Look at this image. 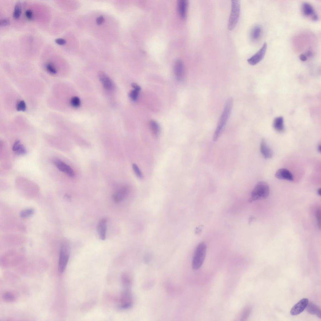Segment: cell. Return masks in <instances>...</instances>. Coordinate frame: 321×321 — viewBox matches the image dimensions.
Segmentation results:
<instances>
[{
  "label": "cell",
  "mask_w": 321,
  "mask_h": 321,
  "mask_svg": "<svg viewBox=\"0 0 321 321\" xmlns=\"http://www.w3.org/2000/svg\"><path fill=\"white\" fill-rule=\"evenodd\" d=\"M260 149L262 155L265 158L269 159L272 156L273 151L268 146L264 139H263L261 141Z\"/></svg>",
  "instance_id": "9a60e30c"
},
{
  "label": "cell",
  "mask_w": 321,
  "mask_h": 321,
  "mask_svg": "<svg viewBox=\"0 0 321 321\" xmlns=\"http://www.w3.org/2000/svg\"><path fill=\"white\" fill-rule=\"evenodd\" d=\"M240 10V1L237 0L231 1V12L228 26L229 30H233L236 26L239 19Z\"/></svg>",
  "instance_id": "5b68a950"
},
{
  "label": "cell",
  "mask_w": 321,
  "mask_h": 321,
  "mask_svg": "<svg viewBox=\"0 0 321 321\" xmlns=\"http://www.w3.org/2000/svg\"><path fill=\"white\" fill-rule=\"evenodd\" d=\"M273 126L276 131L278 132L282 131L284 129L283 117L281 116L276 118L274 121Z\"/></svg>",
  "instance_id": "603a6c76"
},
{
  "label": "cell",
  "mask_w": 321,
  "mask_h": 321,
  "mask_svg": "<svg viewBox=\"0 0 321 321\" xmlns=\"http://www.w3.org/2000/svg\"><path fill=\"white\" fill-rule=\"evenodd\" d=\"M307 55L308 57H311L313 55V53L310 51H308L307 53Z\"/></svg>",
  "instance_id": "f35d334b"
},
{
  "label": "cell",
  "mask_w": 321,
  "mask_h": 321,
  "mask_svg": "<svg viewBox=\"0 0 321 321\" xmlns=\"http://www.w3.org/2000/svg\"><path fill=\"white\" fill-rule=\"evenodd\" d=\"M251 312V309L250 307H247L243 311L241 316V321H245L249 316Z\"/></svg>",
  "instance_id": "83f0119b"
},
{
  "label": "cell",
  "mask_w": 321,
  "mask_h": 321,
  "mask_svg": "<svg viewBox=\"0 0 321 321\" xmlns=\"http://www.w3.org/2000/svg\"><path fill=\"white\" fill-rule=\"evenodd\" d=\"M275 177L279 179H284L289 181L293 180V177L291 173L285 168H281L278 170L275 174Z\"/></svg>",
  "instance_id": "5bb4252c"
},
{
  "label": "cell",
  "mask_w": 321,
  "mask_h": 321,
  "mask_svg": "<svg viewBox=\"0 0 321 321\" xmlns=\"http://www.w3.org/2000/svg\"><path fill=\"white\" fill-rule=\"evenodd\" d=\"M26 109V105L23 100L19 101L17 104L16 109L18 111H24Z\"/></svg>",
  "instance_id": "f546056e"
},
{
  "label": "cell",
  "mask_w": 321,
  "mask_h": 321,
  "mask_svg": "<svg viewBox=\"0 0 321 321\" xmlns=\"http://www.w3.org/2000/svg\"><path fill=\"white\" fill-rule=\"evenodd\" d=\"M70 104L73 107L78 108L80 106L81 104L80 99L77 97H73L71 99Z\"/></svg>",
  "instance_id": "4316f807"
},
{
  "label": "cell",
  "mask_w": 321,
  "mask_h": 321,
  "mask_svg": "<svg viewBox=\"0 0 321 321\" xmlns=\"http://www.w3.org/2000/svg\"><path fill=\"white\" fill-rule=\"evenodd\" d=\"M10 23L9 19L7 18H3L0 20V26H5L8 25Z\"/></svg>",
  "instance_id": "e575fe53"
},
{
  "label": "cell",
  "mask_w": 321,
  "mask_h": 321,
  "mask_svg": "<svg viewBox=\"0 0 321 321\" xmlns=\"http://www.w3.org/2000/svg\"><path fill=\"white\" fill-rule=\"evenodd\" d=\"M129 191V187L127 186H124L121 187L113 194V200L116 203H120L128 196Z\"/></svg>",
  "instance_id": "ba28073f"
},
{
  "label": "cell",
  "mask_w": 321,
  "mask_h": 321,
  "mask_svg": "<svg viewBox=\"0 0 321 321\" xmlns=\"http://www.w3.org/2000/svg\"><path fill=\"white\" fill-rule=\"evenodd\" d=\"M12 150L16 153L18 155H24L26 153V150L25 147L20 143L18 140H16L14 143Z\"/></svg>",
  "instance_id": "44dd1931"
},
{
  "label": "cell",
  "mask_w": 321,
  "mask_h": 321,
  "mask_svg": "<svg viewBox=\"0 0 321 321\" xmlns=\"http://www.w3.org/2000/svg\"><path fill=\"white\" fill-rule=\"evenodd\" d=\"M308 303V300L307 298L301 299L292 307L290 314L292 315H296L300 313L305 309Z\"/></svg>",
  "instance_id": "30bf717a"
},
{
  "label": "cell",
  "mask_w": 321,
  "mask_h": 321,
  "mask_svg": "<svg viewBox=\"0 0 321 321\" xmlns=\"http://www.w3.org/2000/svg\"><path fill=\"white\" fill-rule=\"evenodd\" d=\"M107 220L105 218H101L97 226V230L101 240H104L106 238Z\"/></svg>",
  "instance_id": "4fadbf2b"
},
{
  "label": "cell",
  "mask_w": 321,
  "mask_h": 321,
  "mask_svg": "<svg viewBox=\"0 0 321 321\" xmlns=\"http://www.w3.org/2000/svg\"><path fill=\"white\" fill-rule=\"evenodd\" d=\"M233 105V100L229 97L226 100L223 112L219 118L214 133L213 139L216 141L221 134L230 114Z\"/></svg>",
  "instance_id": "6da1fadb"
},
{
  "label": "cell",
  "mask_w": 321,
  "mask_h": 321,
  "mask_svg": "<svg viewBox=\"0 0 321 321\" xmlns=\"http://www.w3.org/2000/svg\"><path fill=\"white\" fill-rule=\"evenodd\" d=\"M307 311L309 313L315 315L321 318V310L315 304L310 302L308 303L306 307Z\"/></svg>",
  "instance_id": "d6986e66"
},
{
  "label": "cell",
  "mask_w": 321,
  "mask_h": 321,
  "mask_svg": "<svg viewBox=\"0 0 321 321\" xmlns=\"http://www.w3.org/2000/svg\"><path fill=\"white\" fill-rule=\"evenodd\" d=\"M25 14L26 18L28 20H32L34 19V14L31 10L30 9L27 10L25 12Z\"/></svg>",
  "instance_id": "836d02e7"
},
{
  "label": "cell",
  "mask_w": 321,
  "mask_h": 321,
  "mask_svg": "<svg viewBox=\"0 0 321 321\" xmlns=\"http://www.w3.org/2000/svg\"><path fill=\"white\" fill-rule=\"evenodd\" d=\"M317 193H318V195H319L320 196H321V188H319L318 189V190L317 191Z\"/></svg>",
  "instance_id": "ab89813d"
},
{
  "label": "cell",
  "mask_w": 321,
  "mask_h": 321,
  "mask_svg": "<svg viewBox=\"0 0 321 321\" xmlns=\"http://www.w3.org/2000/svg\"><path fill=\"white\" fill-rule=\"evenodd\" d=\"M98 76L104 88L109 91H113L115 88L114 84L109 76L105 73L100 71Z\"/></svg>",
  "instance_id": "9c48e42d"
},
{
  "label": "cell",
  "mask_w": 321,
  "mask_h": 321,
  "mask_svg": "<svg viewBox=\"0 0 321 321\" xmlns=\"http://www.w3.org/2000/svg\"><path fill=\"white\" fill-rule=\"evenodd\" d=\"M302 10L303 15L306 16L311 15L312 17L316 14L313 6L307 2H304L302 4Z\"/></svg>",
  "instance_id": "ac0fdd59"
},
{
  "label": "cell",
  "mask_w": 321,
  "mask_h": 321,
  "mask_svg": "<svg viewBox=\"0 0 321 321\" xmlns=\"http://www.w3.org/2000/svg\"><path fill=\"white\" fill-rule=\"evenodd\" d=\"M122 292L120 299V307L121 309L129 308L132 305V298L131 292L128 287H125Z\"/></svg>",
  "instance_id": "8992f818"
},
{
  "label": "cell",
  "mask_w": 321,
  "mask_h": 321,
  "mask_svg": "<svg viewBox=\"0 0 321 321\" xmlns=\"http://www.w3.org/2000/svg\"><path fill=\"white\" fill-rule=\"evenodd\" d=\"M174 72L176 78L178 81L183 80L184 75V65L181 61L177 60L174 65Z\"/></svg>",
  "instance_id": "8fae6325"
},
{
  "label": "cell",
  "mask_w": 321,
  "mask_h": 321,
  "mask_svg": "<svg viewBox=\"0 0 321 321\" xmlns=\"http://www.w3.org/2000/svg\"><path fill=\"white\" fill-rule=\"evenodd\" d=\"M321 145L320 144V145H318V151L319 152H320L321 151Z\"/></svg>",
  "instance_id": "60d3db41"
},
{
  "label": "cell",
  "mask_w": 321,
  "mask_h": 321,
  "mask_svg": "<svg viewBox=\"0 0 321 321\" xmlns=\"http://www.w3.org/2000/svg\"><path fill=\"white\" fill-rule=\"evenodd\" d=\"M207 251V246L203 242L199 243L197 246L193 258L192 266L194 270L199 269L202 265Z\"/></svg>",
  "instance_id": "3957f363"
},
{
  "label": "cell",
  "mask_w": 321,
  "mask_h": 321,
  "mask_svg": "<svg viewBox=\"0 0 321 321\" xmlns=\"http://www.w3.org/2000/svg\"><path fill=\"white\" fill-rule=\"evenodd\" d=\"M268 185L264 182H260L255 185L251 193L250 201L252 202L266 198L270 193Z\"/></svg>",
  "instance_id": "7a4b0ae2"
},
{
  "label": "cell",
  "mask_w": 321,
  "mask_h": 321,
  "mask_svg": "<svg viewBox=\"0 0 321 321\" xmlns=\"http://www.w3.org/2000/svg\"><path fill=\"white\" fill-rule=\"evenodd\" d=\"M262 33V29L261 26L256 25L252 29L250 33V38L253 41L258 40L261 37Z\"/></svg>",
  "instance_id": "e0dca14e"
},
{
  "label": "cell",
  "mask_w": 321,
  "mask_h": 321,
  "mask_svg": "<svg viewBox=\"0 0 321 321\" xmlns=\"http://www.w3.org/2000/svg\"><path fill=\"white\" fill-rule=\"evenodd\" d=\"M266 43L264 44L260 49L254 55L248 59V63L251 65H255L260 62L264 58L267 49Z\"/></svg>",
  "instance_id": "52a82bcc"
},
{
  "label": "cell",
  "mask_w": 321,
  "mask_h": 321,
  "mask_svg": "<svg viewBox=\"0 0 321 321\" xmlns=\"http://www.w3.org/2000/svg\"><path fill=\"white\" fill-rule=\"evenodd\" d=\"M3 299L5 301L9 302H12L15 300V298L14 296L10 292L5 293L3 296Z\"/></svg>",
  "instance_id": "1f68e13d"
},
{
  "label": "cell",
  "mask_w": 321,
  "mask_h": 321,
  "mask_svg": "<svg viewBox=\"0 0 321 321\" xmlns=\"http://www.w3.org/2000/svg\"><path fill=\"white\" fill-rule=\"evenodd\" d=\"M55 42L56 43L59 45H64L66 43L65 39L60 38L56 39Z\"/></svg>",
  "instance_id": "d590c367"
},
{
  "label": "cell",
  "mask_w": 321,
  "mask_h": 321,
  "mask_svg": "<svg viewBox=\"0 0 321 321\" xmlns=\"http://www.w3.org/2000/svg\"><path fill=\"white\" fill-rule=\"evenodd\" d=\"M132 168L136 176L140 179L142 178L143 177L142 173L137 165L135 164H133L132 165Z\"/></svg>",
  "instance_id": "f1b7e54d"
},
{
  "label": "cell",
  "mask_w": 321,
  "mask_h": 321,
  "mask_svg": "<svg viewBox=\"0 0 321 321\" xmlns=\"http://www.w3.org/2000/svg\"><path fill=\"white\" fill-rule=\"evenodd\" d=\"M122 282L125 287H128L130 284V280L126 275H123L122 277Z\"/></svg>",
  "instance_id": "4dcf8cb0"
},
{
  "label": "cell",
  "mask_w": 321,
  "mask_h": 321,
  "mask_svg": "<svg viewBox=\"0 0 321 321\" xmlns=\"http://www.w3.org/2000/svg\"><path fill=\"white\" fill-rule=\"evenodd\" d=\"M22 13L21 4L19 1L17 2L15 4L13 16L15 19L18 18L21 16Z\"/></svg>",
  "instance_id": "cb8c5ba5"
},
{
  "label": "cell",
  "mask_w": 321,
  "mask_h": 321,
  "mask_svg": "<svg viewBox=\"0 0 321 321\" xmlns=\"http://www.w3.org/2000/svg\"><path fill=\"white\" fill-rule=\"evenodd\" d=\"M320 209L318 208L316 212V217L317 220L318 227L320 229L321 228V213Z\"/></svg>",
  "instance_id": "d6a6232c"
},
{
  "label": "cell",
  "mask_w": 321,
  "mask_h": 321,
  "mask_svg": "<svg viewBox=\"0 0 321 321\" xmlns=\"http://www.w3.org/2000/svg\"><path fill=\"white\" fill-rule=\"evenodd\" d=\"M131 86L134 89L130 92L129 96L132 101L135 102L138 99L139 92L141 90V87L137 84L134 83L131 84Z\"/></svg>",
  "instance_id": "ffe728a7"
},
{
  "label": "cell",
  "mask_w": 321,
  "mask_h": 321,
  "mask_svg": "<svg viewBox=\"0 0 321 321\" xmlns=\"http://www.w3.org/2000/svg\"><path fill=\"white\" fill-rule=\"evenodd\" d=\"M34 212L33 209L28 208L22 211L20 213V216L22 218H26L32 215Z\"/></svg>",
  "instance_id": "484cf974"
},
{
  "label": "cell",
  "mask_w": 321,
  "mask_h": 321,
  "mask_svg": "<svg viewBox=\"0 0 321 321\" xmlns=\"http://www.w3.org/2000/svg\"><path fill=\"white\" fill-rule=\"evenodd\" d=\"M149 126L153 135L155 137L158 136L160 131V127L158 123L154 120H151L150 122Z\"/></svg>",
  "instance_id": "7402d4cb"
},
{
  "label": "cell",
  "mask_w": 321,
  "mask_h": 321,
  "mask_svg": "<svg viewBox=\"0 0 321 321\" xmlns=\"http://www.w3.org/2000/svg\"><path fill=\"white\" fill-rule=\"evenodd\" d=\"M105 19L103 16H101L97 17L96 20L97 24L98 25L102 24L104 22Z\"/></svg>",
  "instance_id": "8d00e7d4"
},
{
  "label": "cell",
  "mask_w": 321,
  "mask_h": 321,
  "mask_svg": "<svg viewBox=\"0 0 321 321\" xmlns=\"http://www.w3.org/2000/svg\"><path fill=\"white\" fill-rule=\"evenodd\" d=\"M70 254L69 243L67 241L65 240L61 245L60 251L58 270L60 272H63L65 271L69 259Z\"/></svg>",
  "instance_id": "277c9868"
},
{
  "label": "cell",
  "mask_w": 321,
  "mask_h": 321,
  "mask_svg": "<svg viewBox=\"0 0 321 321\" xmlns=\"http://www.w3.org/2000/svg\"><path fill=\"white\" fill-rule=\"evenodd\" d=\"M177 3L179 14L182 18H184L187 15L188 2L186 0H179Z\"/></svg>",
  "instance_id": "2e32d148"
},
{
  "label": "cell",
  "mask_w": 321,
  "mask_h": 321,
  "mask_svg": "<svg viewBox=\"0 0 321 321\" xmlns=\"http://www.w3.org/2000/svg\"><path fill=\"white\" fill-rule=\"evenodd\" d=\"M54 163L57 168L70 177H72L74 176V172L72 169L68 165L59 160L54 161Z\"/></svg>",
  "instance_id": "7c38bea8"
},
{
  "label": "cell",
  "mask_w": 321,
  "mask_h": 321,
  "mask_svg": "<svg viewBox=\"0 0 321 321\" xmlns=\"http://www.w3.org/2000/svg\"><path fill=\"white\" fill-rule=\"evenodd\" d=\"M47 71L50 73L55 75L57 73V71L54 65L51 63H48L45 65Z\"/></svg>",
  "instance_id": "d4e9b609"
},
{
  "label": "cell",
  "mask_w": 321,
  "mask_h": 321,
  "mask_svg": "<svg viewBox=\"0 0 321 321\" xmlns=\"http://www.w3.org/2000/svg\"><path fill=\"white\" fill-rule=\"evenodd\" d=\"M299 59L301 61H305L307 60L306 56L303 54H302L300 55L299 56Z\"/></svg>",
  "instance_id": "74e56055"
}]
</instances>
